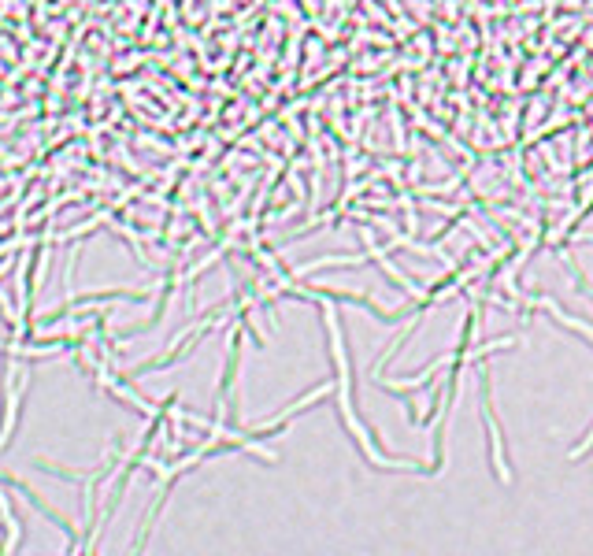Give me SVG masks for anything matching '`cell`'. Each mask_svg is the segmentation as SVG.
Here are the masks:
<instances>
[{
    "label": "cell",
    "mask_w": 593,
    "mask_h": 556,
    "mask_svg": "<svg viewBox=\"0 0 593 556\" xmlns=\"http://www.w3.org/2000/svg\"><path fill=\"white\" fill-rule=\"evenodd\" d=\"M582 241H586V245H593V230H590V234H586V238H582Z\"/></svg>",
    "instance_id": "cell-2"
},
{
    "label": "cell",
    "mask_w": 593,
    "mask_h": 556,
    "mask_svg": "<svg viewBox=\"0 0 593 556\" xmlns=\"http://www.w3.org/2000/svg\"><path fill=\"white\" fill-rule=\"evenodd\" d=\"M4 523H8V542H4V553H15L19 549V538H23V523L15 516V505H12V490L4 497Z\"/></svg>",
    "instance_id": "cell-1"
}]
</instances>
